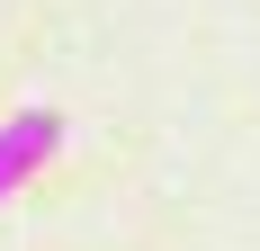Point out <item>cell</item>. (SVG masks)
Wrapping results in <instances>:
<instances>
[{"label": "cell", "instance_id": "obj_1", "mask_svg": "<svg viewBox=\"0 0 260 251\" xmlns=\"http://www.w3.org/2000/svg\"><path fill=\"white\" fill-rule=\"evenodd\" d=\"M54 144H63V117H54V108H18V117H0V198H18L27 179L54 162Z\"/></svg>", "mask_w": 260, "mask_h": 251}]
</instances>
